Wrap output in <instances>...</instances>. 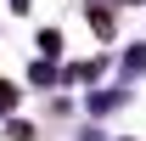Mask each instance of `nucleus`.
I'll return each instance as SVG.
<instances>
[{
	"label": "nucleus",
	"instance_id": "1",
	"mask_svg": "<svg viewBox=\"0 0 146 141\" xmlns=\"http://www.w3.org/2000/svg\"><path fill=\"white\" fill-rule=\"evenodd\" d=\"M11 102H17V90H11V85H6V79H0V113H6V107H11Z\"/></svg>",
	"mask_w": 146,
	"mask_h": 141
}]
</instances>
